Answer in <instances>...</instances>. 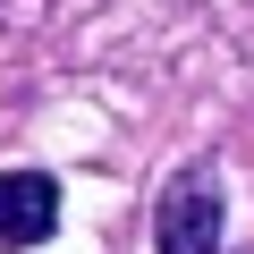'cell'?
I'll return each mask as SVG.
<instances>
[{
	"instance_id": "2",
	"label": "cell",
	"mask_w": 254,
	"mask_h": 254,
	"mask_svg": "<svg viewBox=\"0 0 254 254\" xmlns=\"http://www.w3.org/2000/svg\"><path fill=\"white\" fill-rule=\"evenodd\" d=\"M60 229V178L51 170H0V246H43Z\"/></svg>"
},
{
	"instance_id": "1",
	"label": "cell",
	"mask_w": 254,
	"mask_h": 254,
	"mask_svg": "<svg viewBox=\"0 0 254 254\" xmlns=\"http://www.w3.org/2000/svg\"><path fill=\"white\" fill-rule=\"evenodd\" d=\"M153 246L161 254H220V170L195 161L161 187V212H153Z\"/></svg>"
}]
</instances>
